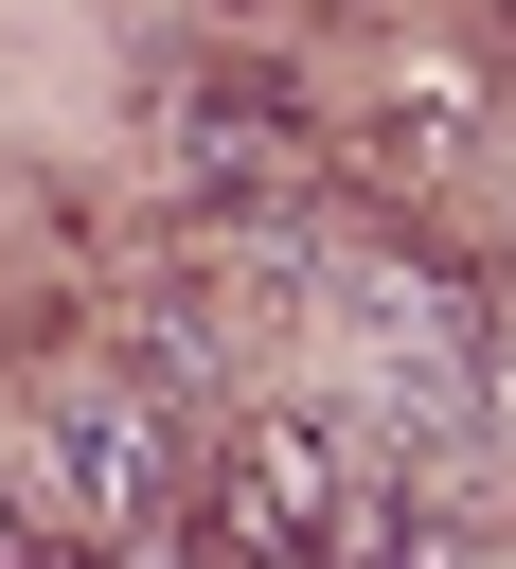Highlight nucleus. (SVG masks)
Masks as SVG:
<instances>
[{"instance_id": "2", "label": "nucleus", "mask_w": 516, "mask_h": 569, "mask_svg": "<svg viewBox=\"0 0 516 569\" xmlns=\"http://www.w3.org/2000/svg\"><path fill=\"white\" fill-rule=\"evenodd\" d=\"M53 480H71L89 516H160V498H178L160 409H142V391H71V409H53Z\"/></svg>"}, {"instance_id": "3", "label": "nucleus", "mask_w": 516, "mask_h": 569, "mask_svg": "<svg viewBox=\"0 0 516 569\" xmlns=\"http://www.w3.org/2000/svg\"><path fill=\"white\" fill-rule=\"evenodd\" d=\"M0 569H36V551H18V516H0Z\"/></svg>"}, {"instance_id": "1", "label": "nucleus", "mask_w": 516, "mask_h": 569, "mask_svg": "<svg viewBox=\"0 0 516 569\" xmlns=\"http://www.w3.org/2000/svg\"><path fill=\"white\" fill-rule=\"evenodd\" d=\"M214 551H338V569H391L374 551V498L338 462V427H231L214 445Z\"/></svg>"}]
</instances>
